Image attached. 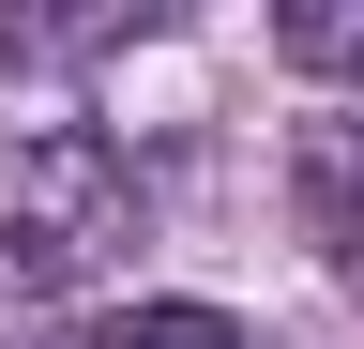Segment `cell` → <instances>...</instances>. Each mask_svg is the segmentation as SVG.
I'll use <instances>...</instances> for the list:
<instances>
[{"label": "cell", "instance_id": "1", "mask_svg": "<svg viewBox=\"0 0 364 349\" xmlns=\"http://www.w3.org/2000/svg\"><path fill=\"white\" fill-rule=\"evenodd\" d=\"M122 243H136V167L91 122H61V107L0 122V274L16 289H76Z\"/></svg>", "mask_w": 364, "mask_h": 349}, {"label": "cell", "instance_id": "2", "mask_svg": "<svg viewBox=\"0 0 364 349\" xmlns=\"http://www.w3.org/2000/svg\"><path fill=\"white\" fill-rule=\"evenodd\" d=\"M289 198H304V243L318 258H364V107H318L289 137Z\"/></svg>", "mask_w": 364, "mask_h": 349}, {"label": "cell", "instance_id": "3", "mask_svg": "<svg viewBox=\"0 0 364 349\" xmlns=\"http://www.w3.org/2000/svg\"><path fill=\"white\" fill-rule=\"evenodd\" d=\"M76 349H243V334H228L213 304H122V319H91Z\"/></svg>", "mask_w": 364, "mask_h": 349}, {"label": "cell", "instance_id": "4", "mask_svg": "<svg viewBox=\"0 0 364 349\" xmlns=\"http://www.w3.org/2000/svg\"><path fill=\"white\" fill-rule=\"evenodd\" d=\"M289 61H304V76H364V16L304 0V16H289Z\"/></svg>", "mask_w": 364, "mask_h": 349}]
</instances>
